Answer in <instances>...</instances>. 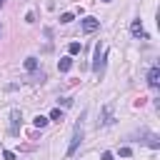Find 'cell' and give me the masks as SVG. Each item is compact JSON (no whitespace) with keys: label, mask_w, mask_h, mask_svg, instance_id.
<instances>
[{"label":"cell","mask_w":160,"mask_h":160,"mask_svg":"<svg viewBox=\"0 0 160 160\" xmlns=\"http://www.w3.org/2000/svg\"><path fill=\"white\" fill-rule=\"evenodd\" d=\"M102 2H112V0H102Z\"/></svg>","instance_id":"obj_21"},{"label":"cell","mask_w":160,"mask_h":160,"mask_svg":"<svg viewBox=\"0 0 160 160\" xmlns=\"http://www.w3.org/2000/svg\"><path fill=\"white\" fill-rule=\"evenodd\" d=\"M142 135H145V142H148L152 150H158V148H160V140H158V135H152V132H142Z\"/></svg>","instance_id":"obj_8"},{"label":"cell","mask_w":160,"mask_h":160,"mask_svg":"<svg viewBox=\"0 0 160 160\" xmlns=\"http://www.w3.org/2000/svg\"><path fill=\"white\" fill-rule=\"evenodd\" d=\"M20 122H22V112L20 110H12L10 112V135H18L20 132Z\"/></svg>","instance_id":"obj_3"},{"label":"cell","mask_w":160,"mask_h":160,"mask_svg":"<svg viewBox=\"0 0 160 160\" xmlns=\"http://www.w3.org/2000/svg\"><path fill=\"white\" fill-rule=\"evenodd\" d=\"M32 122H35V128H45V125H48V122H50V120H48V118H45V115H38V118H35V120H32Z\"/></svg>","instance_id":"obj_14"},{"label":"cell","mask_w":160,"mask_h":160,"mask_svg":"<svg viewBox=\"0 0 160 160\" xmlns=\"http://www.w3.org/2000/svg\"><path fill=\"white\" fill-rule=\"evenodd\" d=\"M70 68H72V60H70V58H60V60H58V70H60V72H68Z\"/></svg>","instance_id":"obj_9"},{"label":"cell","mask_w":160,"mask_h":160,"mask_svg":"<svg viewBox=\"0 0 160 160\" xmlns=\"http://www.w3.org/2000/svg\"><path fill=\"white\" fill-rule=\"evenodd\" d=\"M2 158H5V160H15V152H12V150H5Z\"/></svg>","instance_id":"obj_17"},{"label":"cell","mask_w":160,"mask_h":160,"mask_svg":"<svg viewBox=\"0 0 160 160\" xmlns=\"http://www.w3.org/2000/svg\"><path fill=\"white\" fill-rule=\"evenodd\" d=\"M100 160H112V152H110V150H105V152L100 155Z\"/></svg>","instance_id":"obj_18"},{"label":"cell","mask_w":160,"mask_h":160,"mask_svg":"<svg viewBox=\"0 0 160 160\" xmlns=\"http://www.w3.org/2000/svg\"><path fill=\"white\" fill-rule=\"evenodd\" d=\"M45 80V72L40 70V72H35V70H30V75H28V82H42Z\"/></svg>","instance_id":"obj_10"},{"label":"cell","mask_w":160,"mask_h":160,"mask_svg":"<svg viewBox=\"0 0 160 160\" xmlns=\"http://www.w3.org/2000/svg\"><path fill=\"white\" fill-rule=\"evenodd\" d=\"M98 28H100V20H98V18H85V20H82V30H85V32H95Z\"/></svg>","instance_id":"obj_6"},{"label":"cell","mask_w":160,"mask_h":160,"mask_svg":"<svg viewBox=\"0 0 160 160\" xmlns=\"http://www.w3.org/2000/svg\"><path fill=\"white\" fill-rule=\"evenodd\" d=\"M60 102H62V108H70V105H72V100H70V98H62Z\"/></svg>","instance_id":"obj_19"},{"label":"cell","mask_w":160,"mask_h":160,"mask_svg":"<svg viewBox=\"0 0 160 160\" xmlns=\"http://www.w3.org/2000/svg\"><path fill=\"white\" fill-rule=\"evenodd\" d=\"M130 32H132V38H145L142 22H140V20H132V22H130Z\"/></svg>","instance_id":"obj_7"},{"label":"cell","mask_w":160,"mask_h":160,"mask_svg":"<svg viewBox=\"0 0 160 160\" xmlns=\"http://www.w3.org/2000/svg\"><path fill=\"white\" fill-rule=\"evenodd\" d=\"M100 125H110L112 122V102H108L102 110H100V120H98Z\"/></svg>","instance_id":"obj_4"},{"label":"cell","mask_w":160,"mask_h":160,"mask_svg":"<svg viewBox=\"0 0 160 160\" xmlns=\"http://www.w3.org/2000/svg\"><path fill=\"white\" fill-rule=\"evenodd\" d=\"M158 82H160V68L152 65L150 72H148V85H150V88H158Z\"/></svg>","instance_id":"obj_5"},{"label":"cell","mask_w":160,"mask_h":160,"mask_svg":"<svg viewBox=\"0 0 160 160\" xmlns=\"http://www.w3.org/2000/svg\"><path fill=\"white\" fill-rule=\"evenodd\" d=\"M80 142H82V122H78L75 130H72V138H70V145H68V158H72V155L78 152Z\"/></svg>","instance_id":"obj_2"},{"label":"cell","mask_w":160,"mask_h":160,"mask_svg":"<svg viewBox=\"0 0 160 160\" xmlns=\"http://www.w3.org/2000/svg\"><path fill=\"white\" fill-rule=\"evenodd\" d=\"M38 68V58H25V70L30 72V70H35Z\"/></svg>","instance_id":"obj_13"},{"label":"cell","mask_w":160,"mask_h":160,"mask_svg":"<svg viewBox=\"0 0 160 160\" xmlns=\"http://www.w3.org/2000/svg\"><path fill=\"white\" fill-rule=\"evenodd\" d=\"M105 58H108V48H105V42H98L95 45V60H92V72L100 78L102 75V70H105Z\"/></svg>","instance_id":"obj_1"},{"label":"cell","mask_w":160,"mask_h":160,"mask_svg":"<svg viewBox=\"0 0 160 160\" xmlns=\"http://www.w3.org/2000/svg\"><path fill=\"white\" fill-rule=\"evenodd\" d=\"M70 20H72V12H62L60 15V22H70Z\"/></svg>","instance_id":"obj_15"},{"label":"cell","mask_w":160,"mask_h":160,"mask_svg":"<svg viewBox=\"0 0 160 160\" xmlns=\"http://www.w3.org/2000/svg\"><path fill=\"white\" fill-rule=\"evenodd\" d=\"M0 32H2V28H0Z\"/></svg>","instance_id":"obj_22"},{"label":"cell","mask_w":160,"mask_h":160,"mask_svg":"<svg viewBox=\"0 0 160 160\" xmlns=\"http://www.w3.org/2000/svg\"><path fill=\"white\" fill-rule=\"evenodd\" d=\"M80 50H82V42H78V40H75V42H70V45H68V52H70V55H78V52H80Z\"/></svg>","instance_id":"obj_11"},{"label":"cell","mask_w":160,"mask_h":160,"mask_svg":"<svg viewBox=\"0 0 160 160\" xmlns=\"http://www.w3.org/2000/svg\"><path fill=\"white\" fill-rule=\"evenodd\" d=\"M2 5H5V0H0V8H2Z\"/></svg>","instance_id":"obj_20"},{"label":"cell","mask_w":160,"mask_h":160,"mask_svg":"<svg viewBox=\"0 0 160 160\" xmlns=\"http://www.w3.org/2000/svg\"><path fill=\"white\" fill-rule=\"evenodd\" d=\"M62 118H65V115H62V110H60V108H55V110L50 112V118H48V120H55V122H62Z\"/></svg>","instance_id":"obj_12"},{"label":"cell","mask_w":160,"mask_h":160,"mask_svg":"<svg viewBox=\"0 0 160 160\" xmlns=\"http://www.w3.org/2000/svg\"><path fill=\"white\" fill-rule=\"evenodd\" d=\"M130 155H132L130 148H120V158H130Z\"/></svg>","instance_id":"obj_16"}]
</instances>
